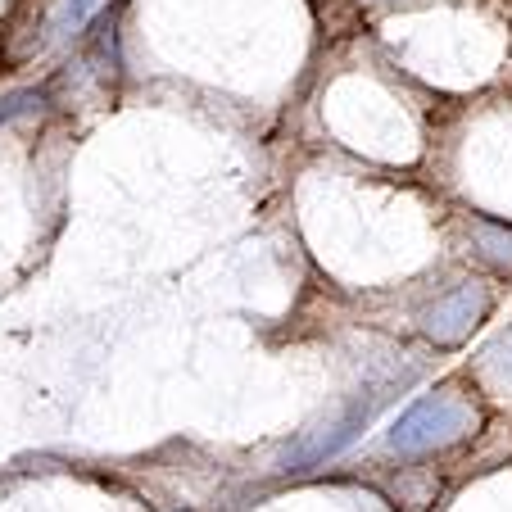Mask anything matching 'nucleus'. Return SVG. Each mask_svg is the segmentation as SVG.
Instances as JSON below:
<instances>
[{"mask_svg": "<svg viewBox=\"0 0 512 512\" xmlns=\"http://www.w3.org/2000/svg\"><path fill=\"white\" fill-rule=\"evenodd\" d=\"M485 313V295L472 286H463L458 295H449L445 304H435L431 313H426V336L445 340V345H454V340H463L467 331H472V322Z\"/></svg>", "mask_w": 512, "mask_h": 512, "instance_id": "obj_2", "label": "nucleus"}, {"mask_svg": "<svg viewBox=\"0 0 512 512\" xmlns=\"http://www.w3.org/2000/svg\"><path fill=\"white\" fill-rule=\"evenodd\" d=\"M472 426V413H467L458 399L449 395H431V399H417L395 426H390L386 445L395 454H422V449H435V445H449L458 435Z\"/></svg>", "mask_w": 512, "mask_h": 512, "instance_id": "obj_1", "label": "nucleus"}, {"mask_svg": "<svg viewBox=\"0 0 512 512\" xmlns=\"http://www.w3.org/2000/svg\"><path fill=\"white\" fill-rule=\"evenodd\" d=\"M485 363H490V368L499 372V377H503V381H508V386H512V336H503L499 345H494L490 354H485Z\"/></svg>", "mask_w": 512, "mask_h": 512, "instance_id": "obj_3", "label": "nucleus"}]
</instances>
